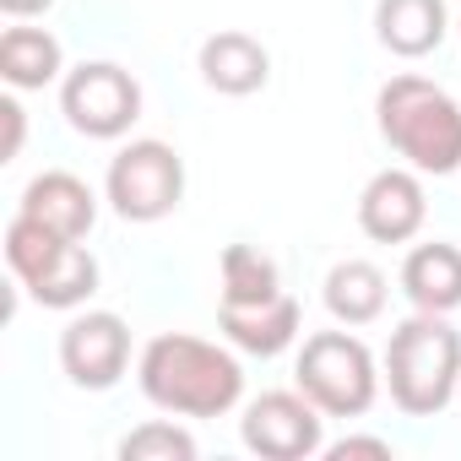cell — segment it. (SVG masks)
Instances as JSON below:
<instances>
[{"label": "cell", "mask_w": 461, "mask_h": 461, "mask_svg": "<svg viewBox=\"0 0 461 461\" xmlns=\"http://www.w3.org/2000/svg\"><path fill=\"white\" fill-rule=\"evenodd\" d=\"M136 380H141V396L174 418H222L245 396L240 358L206 337H185V331L152 337L136 358Z\"/></svg>", "instance_id": "obj_1"}, {"label": "cell", "mask_w": 461, "mask_h": 461, "mask_svg": "<svg viewBox=\"0 0 461 461\" xmlns=\"http://www.w3.org/2000/svg\"><path fill=\"white\" fill-rule=\"evenodd\" d=\"M385 385L407 418H439L461 391V331L418 310L385 342Z\"/></svg>", "instance_id": "obj_2"}, {"label": "cell", "mask_w": 461, "mask_h": 461, "mask_svg": "<svg viewBox=\"0 0 461 461\" xmlns=\"http://www.w3.org/2000/svg\"><path fill=\"white\" fill-rule=\"evenodd\" d=\"M380 136L407 158L418 174H456L461 168V104L423 82V77H391L375 98Z\"/></svg>", "instance_id": "obj_3"}, {"label": "cell", "mask_w": 461, "mask_h": 461, "mask_svg": "<svg viewBox=\"0 0 461 461\" xmlns=\"http://www.w3.org/2000/svg\"><path fill=\"white\" fill-rule=\"evenodd\" d=\"M299 391L326 418H364L380 396V364L353 331H315L299 353Z\"/></svg>", "instance_id": "obj_4"}, {"label": "cell", "mask_w": 461, "mask_h": 461, "mask_svg": "<svg viewBox=\"0 0 461 461\" xmlns=\"http://www.w3.org/2000/svg\"><path fill=\"white\" fill-rule=\"evenodd\" d=\"M109 206L125 222H163L179 201H185V158L168 141H131L114 152L109 163Z\"/></svg>", "instance_id": "obj_5"}, {"label": "cell", "mask_w": 461, "mask_h": 461, "mask_svg": "<svg viewBox=\"0 0 461 461\" xmlns=\"http://www.w3.org/2000/svg\"><path fill=\"white\" fill-rule=\"evenodd\" d=\"M60 114L87 141H114L141 120V82L114 60H82L60 82Z\"/></svg>", "instance_id": "obj_6"}, {"label": "cell", "mask_w": 461, "mask_h": 461, "mask_svg": "<svg viewBox=\"0 0 461 461\" xmlns=\"http://www.w3.org/2000/svg\"><path fill=\"white\" fill-rule=\"evenodd\" d=\"M240 439L261 461H310L326 450V412L304 391H267L245 407Z\"/></svg>", "instance_id": "obj_7"}, {"label": "cell", "mask_w": 461, "mask_h": 461, "mask_svg": "<svg viewBox=\"0 0 461 461\" xmlns=\"http://www.w3.org/2000/svg\"><path fill=\"white\" fill-rule=\"evenodd\" d=\"M131 364V326L114 310H87L60 331V369L82 391H109L120 385Z\"/></svg>", "instance_id": "obj_8"}, {"label": "cell", "mask_w": 461, "mask_h": 461, "mask_svg": "<svg viewBox=\"0 0 461 461\" xmlns=\"http://www.w3.org/2000/svg\"><path fill=\"white\" fill-rule=\"evenodd\" d=\"M429 222V195L418 168H380L358 195V228L375 245H407Z\"/></svg>", "instance_id": "obj_9"}, {"label": "cell", "mask_w": 461, "mask_h": 461, "mask_svg": "<svg viewBox=\"0 0 461 461\" xmlns=\"http://www.w3.org/2000/svg\"><path fill=\"white\" fill-rule=\"evenodd\" d=\"M17 212L33 217V222H44L50 234H60V240H87L93 222H98V195L87 190V179H77L66 168H50V174L28 179Z\"/></svg>", "instance_id": "obj_10"}, {"label": "cell", "mask_w": 461, "mask_h": 461, "mask_svg": "<svg viewBox=\"0 0 461 461\" xmlns=\"http://www.w3.org/2000/svg\"><path fill=\"white\" fill-rule=\"evenodd\" d=\"M267 77H272L267 44L240 33V28H222L201 44V82L222 98H250V93L267 87Z\"/></svg>", "instance_id": "obj_11"}, {"label": "cell", "mask_w": 461, "mask_h": 461, "mask_svg": "<svg viewBox=\"0 0 461 461\" xmlns=\"http://www.w3.org/2000/svg\"><path fill=\"white\" fill-rule=\"evenodd\" d=\"M299 321H304V310H299V299H288V294H277L272 304H256V310H234V304L217 310V331L234 342L240 353H250V358H277V353H288V348L299 342Z\"/></svg>", "instance_id": "obj_12"}, {"label": "cell", "mask_w": 461, "mask_h": 461, "mask_svg": "<svg viewBox=\"0 0 461 461\" xmlns=\"http://www.w3.org/2000/svg\"><path fill=\"white\" fill-rule=\"evenodd\" d=\"M450 17H445V0H380L375 6V39L402 55V60H423L445 44Z\"/></svg>", "instance_id": "obj_13"}, {"label": "cell", "mask_w": 461, "mask_h": 461, "mask_svg": "<svg viewBox=\"0 0 461 461\" xmlns=\"http://www.w3.org/2000/svg\"><path fill=\"white\" fill-rule=\"evenodd\" d=\"M402 294H407L412 310H429V315L461 310V250L439 245V240L407 250V261H402Z\"/></svg>", "instance_id": "obj_14"}, {"label": "cell", "mask_w": 461, "mask_h": 461, "mask_svg": "<svg viewBox=\"0 0 461 461\" xmlns=\"http://www.w3.org/2000/svg\"><path fill=\"white\" fill-rule=\"evenodd\" d=\"M66 71V50L50 28H6L0 33V77L17 93H39L50 82H60Z\"/></svg>", "instance_id": "obj_15"}, {"label": "cell", "mask_w": 461, "mask_h": 461, "mask_svg": "<svg viewBox=\"0 0 461 461\" xmlns=\"http://www.w3.org/2000/svg\"><path fill=\"white\" fill-rule=\"evenodd\" d=\"M385 272L375 261H337L326 272V310L342 326H369L385 315Z\"/></svg>", "instance_id": "obj_16"}, {"label": "cell", "mask_w": 461, "mask_h": 461, "mask_svg": "<svg viewBox=\"0 0 461 461\" xmlns=\"http://www.w3.org/2000/svg\"><path fill=\"white\" fill-rule=\"evenodd\" d=\"M28 294H33V304H44V310H77V304H87V299L98 294V261H93V250H87L82 240H71V245L28 283Z\"/></svg>", "instance_id": "obj_17"}, {"label": "cell", "mask_w": 461, "mask_h": 461, "mask_svg": "<svg viewBox=\"0 0 461 461\" xmlns=\"http://www.w3.org/2000/svg\"><path fill=\"white\" fill-rule=\"evenodd\" d=\"M217 272H222V304H234V310H256V304H272L283 294L277 261L261 256L256 245H228Z\"/></svg>", "instance_id": "obj_18"}, {"label": "cell", "mask_w": 461, "mask_h": 461, "mask_svg": "<svg viewBox=\"0 0 461 461\" xmlns=\"http://www.w3.org/2000/svg\"><path fill=\"white\" fill-rule=\"evenodd\" d=\"M66 245H71V240L50 234L44 222H33V217H23V212L6 222V267H12V277H17L23 288H28V283H33V277H39Z\"/></svg>", "instance_id": "obj_19"}, {"label": "cell", "mask_w": 461, "mask_h": 461, "mask_svg": "<svg viewBox=\"0 0 461 461\" xmlns=\"http://www.w3.org/2000/svg\"><path fill=\"white\" fill-rule=\"evenodd\" d=\"M120 461H195V439L179 423H141L120 439Z\"/></svg>", "instance_id": "obj_20"}, {"label": "cell", "mask_w": 461, "mask_h": 461, "mask_svg": "<svg viewBox=\"0 0 461 461\" xmlns=\"http://www.w3.org/2000/svg\"><path fill=\"white\" fill-rule=\"evenodd\" d=\"M321 456H331V461H358V456H369V461H391V445H385V439H364V434H348V439L326 445Z\"/></svg>", "instance_id": "obj_21"}, {"label": "cell", "mask_w": 461, "mask_h": 461, "mask_svg": "<svg viewBox=\"0 0 461 461\" xmlns=\"http://www.w3.org/2000/svg\"><path fill=\"white\" fill-rule=\"evenodd\" d=\"M0 120H6V147H0V163H12V158L23 152V131H28L23 104H17V98H0Z\"/></svg>", "instance_id": "obj_22"}, {"label": "cell", "mask_w": 461, "mask_h": 461, "mask_svg": "<svg viewBox=\"0 0 461 461\" xmlns=\"http://www.w3.org/2000/svg\"><path fill=\"white\" fill-rule=\"evenodd\" d=\"M50 6H55V0H0V12H6V17H39Z\"/></svg>", "instance_id": "obj_23"}, {"label": "cell", "mask_w": 461, "mask_h": 461, "mask_svg": "<svg viewBox=\"0 0 461 461\" xmlns=\"http://www.w3.org/2000/svg\"><path fill=\"white\" fill-rule=\"evenodd\" d=\"M456 396H461V391H456Z\"/></svg>", "instance_id": "obj_24"}]
</instances>
